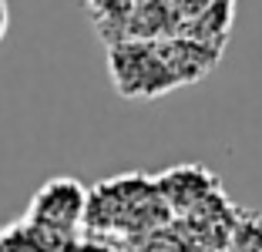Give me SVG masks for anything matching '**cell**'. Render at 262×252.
I'll list each match as a JSON object with an SVG mask.
<instances>
[{"label": "cell", "instance_id": "cell-3", "mask_svg": "<svg viewBox=\"0 0 262 252\" xmlns=\"http://www.w3.org/2000/svg\"><path fill=\"white\" fill-rule=\"evenodd\" d=\"M84 212H88V188L71 175H57L47 178L34 192L24 219L61 239H77V229L84 225Z\"/></svg>", "mask_w": 262, "mask_h": 252}, {"label": "cell", "instance_id": "cell-2", "mask_svg": "<svg viewBox=\"0 0 262 252\" xmlns=\"http://www.w3.org/2000/svg\"><path fill=\"white\" fill-rule=\"evenodd\" d=\"M168 219L162 195L155 188V178L145 175H121L111 182H101L88 192L84 222L94 232L111 236H131V232H151Z\"/></svg>", "mask_w": 262, "mask_h": 252}, {"label": "cell", "instance_id": "cell-4", "mask_svg": "<svg viewBox=\"0 0 262 252\" xmlns=\"http://www.w3.org/2000/svg\"><path fill=\"white\" fill-rule=\"evenodd\" d=\"M74 242L77 239H61L54 232H44L27 219L0 229V252H68Z\"/></svg>", "mask_w": 262, "mask_h": 252}, {"label": "cell", "instance_id": "cell-1", "mask_svg": "<svg viewBox=\"0 0 262 252\" xmlns=\"http://www.w3.org/2000/svg\"><path fill=\"white\" fill-rule=\"evenodd\" d=\"M202 44L188 40H118L108 54V71L118 94L124 98H158L175 84H192L208 71Z\"/></svg>", "mask_w": 262, "mask_h": 252}, {"label": "cell", "instance_id": "cell-5", "mask_svg": "<svg viewBox=\"0 0 262 252\" xmlns=\"http://www.w3.org/2000/svg\"><path fill=\"white\" fill-rule=\"evenodd\" d=\"M7 27H10V7L7 0H0V40L7 37Z\"/></svg>", "mask_w": 262, "mask_h": 252}]
</instances>
